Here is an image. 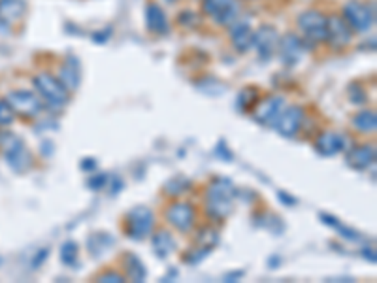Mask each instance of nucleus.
<instances>
[{
  "label": "nucleus",
  "instance_id": "7c9ffc66",
  "mask_svg": "<svg viewBox=\"0 0 377 283\" xmlns=\"http://www.w3.org/2000/svg\"><path fill=\"white\" fill-rule=\"evenodd\" d=\"M15 119V112L6 99H0V127H10Z\"/></svg>",
  "mask_w": 377,
  "mask_h": 283
},
{
  "label": "nucleus",
  "instance_id": "20e7f679",
  "mask_svg": "<svg viewBox=\"0 0 377 283\" xmlns=\"http://www.w3.org/2000/svg\"><path fill=\"white\" fill-rule=\"evenodd\" d=\"M155 215L147 206H134L125 215V232L130 240H143L151 234Z\"/></svg>",
  "mask_w": 377,
  "mask_h": 283
},
{
  "label": "nucleus",
  "instance_id": "393cba45",
  "mask_svg": "<svg viewBox=\"0 0 377 283\" xmlns=\"http://www.w3.org/2000/svg\"><path fill=\"white\" fill-rule=\"evenodd\" d=\"M353 125L361 132H376L377 129V115L376 112L364 110L361 114H356L353 117Z\"/></svg>",
  "mask_w": 377,
  "mask_h": 283
},
{
  "label": "nucleus",
  "instance_id": "f03ea898",
  "mask_svg": "<svg viewBox=\"0 0 377 283\" xmlns=\"http://www.w3.org/2000/svg\"><path fill=\"white\" fill-rule=\"evenodd\" d=\"M0 146H2L4 159H6L10 169L17 172V174L29 172L30 167H32V153H30L29 147L21 138L15 136L12 132H2L0 134Z\"/></svg>",
  "mask_w": 377,
  "mask_h": 283
},
{
  "label": "nucleus",
  "instance_id": "f8f14e48",
  "mask_svg": "<svg viewBox=\"0 0 377 283\" xmlns=\"http://www.w3.org/2000/svg\"><path fill=\"white\" fill-rule=\"evenodd\" d=\"M166 221L172 225L173 229L180 232H188L195 227L196 221V210L193 204L187 202H178L166 210Z\"/></svg>",
  "mask_w": 377,
  "mask_h": 283
},
{
  "label": "nucleus",
  "instance_id": "a19ab883",
  "mask_svg": "<svg viewBox=\"0 0 377 283\" xmlns=\"http://www.w3.org/2000/svg\"><path fill=\"white\" fill-rule=\"evenodd\" d=\"M110 34H112V29H106L104 32H100V34H95V36H93V38H95V42H97V44H104L106 40L110 38Z\"/></svg>",
  "mask_w": 377,
  "mask_h": 283
},
{
  "label": "nucleus",
  "instance_id": "a878e982",
  "mask_svg": "<svg viewBox=\"0 0 377 283\" xmlns=\"http://www.w3.org/2000/svg\"><path fill=\"white\" fill-rule=\"evenodd\" d=\"M59 257L62 264H66V267H75V264H77V257H80V245L75 244L74 240H66L64 244L60 245Z\"/></svg>",
  "mask_w": 377,
  "mask_h": 283
},
{
  "label": "nucleus",
  "instance_id": "ea45409f",
  "mask_svg": "<svg viewBox=\"0 0 377 283\" xmlns=\"http://www.w3.org/2000/svg\"><path fill=\"white\" fill-rule=\"evenodd\" d=\"M80 167H82V170H85V172H90V170L97 169V161H95V159H90V157H87V159H83Z\"/></svg>",
  "mask_w": 377,
  "mask_h": 283
},
{
  "label": "nucleus",
  "instance_id": "39448f33",
  "mask_svg": "<svg viewBox=\"0 0 377 283\" xmlns=\"http://www.w3.org/2000/svg\"><path fill=\"white\" fill-rule=\"evenodd\" d=\"M343 21L349 25V29L354 32L369 31L376 23V12L374 6H368L358 0H351L343 6Z\"/></svg>",
  "mask_w": 377,
  "mask_h": 283
},
{
  "label": "nucleus",
  "instance_id": "e433bc0d",
  "mask_svg": "<svg viewBox=\"0 0 377 283\" xmlns=\"http://www.w3.org/2000/svg\"><path fill=\"white\" fill-rule=\"evenodd\" d=\"M278 200L283 204V206H289V208L296 206V202H298V200L294 199V197H291L287 191H278Z\"/></svg>",
  "mask_w": 377,
  "mask_h": 283
},
{
  "label": "nucleus",
  "instance_id": "4c0bfd02",
  "mask_svg": "<svg viewBox=\"0 0 377 283\" xmlns=\"http://www.w3.org/2000/svg\"><path fill=\"white\" fill-rule=\"evenodd\" d=\"M49 257V249L47 247H44V249H40V251L36 253V257H34V260H32V268H40L42 264L45 262V259Z\"/></svg>",
  "mask_w": 377,
  "mask_h": 283
},
{
  "label": "nucleus",
  "instance_id": "58836bf2",
  "mask_svg": "<svg viewBox=\"0 0 377 283\" xmlns=\"http://www.w3.org/2000/svg\"><path fill=\"white\" fill-rule=\"evenodd\" d=\"M110 185H112V195H119L123 191V187H125V182L119 176H113L110 180Z\"/></svg>",
  "mask_w": 377,
  "mask_h": 283
},
{
  "label": "nucleus",
  "instance_id": "9d476101",
  "mask_svg": "<svg viewBox=\"0 0 377 283\" xmlns=\"http://www.w3.org/2000/svg\"><path fill=\"white\" fill-rule=\"evenodd\" d=\"M304 119H306V110L298 106V104H294V106L283 108V112L279 114L278 121H276L273 127H276V130L281 136L293 138L300 132Z\"/></svg>",
  "mask_w": 377,
  "mask_h": 283
},
{
  "label": "nucleus",
  "instance_id": "5701e85b",
  "mask_svg": "<svg viewBox=\"0 0 377 283\" xmlns=\"http://www.w3.org/2000/svg\"><path fill=\"white\" fill-rule=\"evenodd\" d=\"M319 217H321V221H323L324 225L332 227V229L338 232L339 236L345 238V240H349V242H361L362 240V236L356 232V230L351 229V227H345L343 223L339 221L338 217H334V215L330 214H319Z\"/></svg>",
  "mask_w": 377,
  "mask_h": 283
},
{
  "label": "nucleus",
  "instance_id": "c03bdc74",
  "mask_svg": "<svg viewBox=\"0 0 377 283\" xmlns=\"http://www.w3.org/2000/svg\"><path fill=\"white\" fill-rule=\"evenodd\" d=\"M268 262H270V268H276V264H278V262H281V259H279L278 255H276V257H270V260H268Z\"/></svg>",
  "mask_w": 377,
  "mask_h": 283
},
{
  "label": "nucleus",
  "instance_id": "6e6552de",
  "mask_svg": "<svg viewBox=\"0 0 377 283\" xmlns=\"http://www.w3.org/2000/svg\"><path fill=\"white\" fill-rule=\"evenodd\" d=\"M202 8L217 25L230 27L238 19V2L236 0H202Z\"/></svg>",
  "mask_w": 377,
  "mask_h": 283
},
{
  "label": "nucleus",
  "instance_id": "bb28decb",
  "mask_svg": "<svg viewBox=\"0 0 377 283\" xmlns=\"http://www.w3.org/2000/svg\"><path fill=\"white\" fill-rule=\"evenodd\" d=\"M256 100H258V91L255 87H245V89H241L238 99H236V110L238 112H247L249 108L255 106Z\"/></svg>",
  "mask_w": 377,
  "mask_h": 283
},
{
  "label": "nucleus",
  "instance_id": "aec40b11",
  "mask_svg": "<svg viewBox=\"0 0 377 283\" xmlns=\"http://www.w3.org/2000/svg\"><path fill=\"white\" fill-rule=\"evenodd\" d=\"M230 40L232 46L240 51L245 53L249 47H253V29L247 23H232L230 25Z\"/></svg>",
  "mask_w": 377,
  "mask_h": 283
},
{
  "label": "nucleus",
  "instance_id": "4468645a",
  "mask_svg": "<svg viewBox=\"0 0 377 283\" xmlns=\"http://www.w3.org/2000/svg\"><path fill=\"white\" fill-rule=\"evenodd\" d=\"M353 31L343 21V17L330 16L326 19V42H330L336 49H341L351 44Z\"/></svg>",
  "mask_w": 377,
  "mask_h": 283
},
{
  "label": "nucleus",
  "instance_id": "0eeeda50",
  "mask_svg": "<svg viewBox=\"0 0 377 283\" xmlns=\"http://www.w3.org/2000/svg\"><path fill=\"white\" fill-rule=\"evenodd\" d=\"M8 104L12 106L15 114L23 115V117H36L42 112V99L36 93L25 91V89H17V91L8 93Z\"/></svg>",
  "mask_w": 377,
  "mask_h": 283
},
{
  "label": "nucleus",
  "instance_id": "2f4dec72",
  "mask_svg": "<svg viewBox=\"0 0 377 283\" xmlns=\"http://www.w3.org/2000/svg\"><path fill=\"white\" fill-rule=\"evenodd\" d=\"M210 251L211 249H208V247H202V245H200L198 249H193V251L185 253V255H183V260H185V262H188V264H200V262H202V260L206 259L208 255H210Z\"/></svg>",
  "mask_w": 377,
  "mask_h": 283
},
{
  "label": "nucleus",
  "instance_id": "a18cd8bd",
  "mask_svg": "<svg viewBox=\"0 0 377 283\" xmlns=\"http://www.w3.org/2000/svg\"><path fill=\"white\" fill-rule=\"evenodd\" d=\"M166 2H175V0H166Z\"/></svg>",
  "mask_w": 377,
  "mask_h": 283
},
{
  "label": "nucleus",
  "instance_id": "b1692460",
  "mask_svg": "<svg viewBox=\"0 0 377 283\" xmlns=\"http://www.w3.org/2000/svg\"><path fill=\"white\" fill-rule=\"evenodd\" d=\"M113 244H115V240H113L110 234L95 232V234H90L89 240H87V249H89L93 257H102Z\"/></svg>",
  "mask_w": 377,
  "mask_h": 283
},
{
  "label": "nucleus",
  "instance_id": "a211bd4d",
  "mask_svg": "<svg viewBox=\"0 0 377 283\" xmlns=\"http://www.w3.org/2000/svg\"><path fill=\"white\" fill-rule=\"evenodd\" d=\"M377 151L372 144H364V146H356L353 149H349L345 161L347 164L354 170H366L376 162Z\"/></svg>",
  "mask_w": 377,
  "mask_h": 283
},
{
  "label": "nucleus",
  "instance_id": "dca6fc26",
  "mask_svg": "<svg viewBox=\"0 0 377 283\" xmlns=\"http://www.w3.org/2000/svg\"><path fill=\"white\" fill-rule=\"evenodd\" d=\"M27 14L25 0H0V27L10 29L21 21Z\"/></svg>",
  "mask_w": 377,
  "mask_h": 283
},
{
  "label": "nucleus",
  "instance_id": "c756f323",
  "mask_svg": "<svg viewBox=\"0 0 377 283\" xmlns=\"http://www.w3.org/2000/svg\"><path fill=\"white\" fill-rule=\"evenodd\" d=\"M188 187H191V182H188L187 177L175 176L165 185V193L166 195H170V197H178V195H181V193L187 191Z\"/></svg>",
  "mask_w": 377,
  "mask_h": 283
},
{
  "label": "nucleus",
  "instance_id": "473e14b6",
  "mask_svg": "<svg viewBox=\"0 0 377 283\" xmlns=\"http://www.w3.org/2000/svg\"><path fill=\"white\" fill-rule=\"evenodd\" d=\"M106 184H108V176H106L104 172L93 174V176L87 180V187H89L90 191H100Z\"/></svg>",
  "mask_w": 377,
  "mask_h": 283
},
{
  "label": "nucleus",
  "instance_id": "4be33fe9",
  "mask_svg": "<svg viewBox=\"0 0 377 283\" xmlns=\"http://www.w3.org/2000/svg\"><path fill=\"white\" fill-rule=\"evenodd\" d=\"M125 268H127V275L130 282H145L147 280V268L143 264V260L134 255V253H128L125 255Z\"/></svg>",
  "mask_w": 377,
  "mask_h": 283
},
{
  "label": "nucleus",
  "instance_id": "1a4fd4ad",
  "mask_svg": "<svg viewBox=\"0 0 377 283\" xmlns=\"http://www.w3.org/2000/svg\"><path fill=\"white\" fill-rule=\"evenodd\" d=\"M283 108H285V99L278 97V95H271V97H266V99L256 102L253 108V117L256 123H260L264 127H273L279 114L283 112Z\"/></svg>",
  "mask_w": 377,
  "mask_h": 283
},
{
  "label": "nucleus",
  "instance_id": "7ed1b4c3",
  "mask_svg": "<svg viewBox=\"0 0 377 283\" xmlns=\"http://www.w3.org/2000/svg\"><path fill=\"white\" fill-rule=\"evenodd\" d=\"M32 84L36 87L40 99H44L45 104L49 108H53V110H62V108L68 104V100H70V91H68L64 85L60 84V79L53 77L51 74L42 72V74L34 76Z\"/></svg>",
  "mask_w": 377,
  "mask_h": 283
},
{
  "label": "nucleus",
  "instance_id": "9b49d317",
  "mask_svg": "<svg viewBox=\"0 0 377 283\" xmlns=\"http://www.w3.org/2000/svg\"><path fill=\"white\" fill-rule=\"evenodd\" d=\"M279 32L271 25H263L258 31L253 32V46L258 51V59L263 62L271 61V57L278 53Z\"/></svg>",
  "mask_w": 377,
  "mask_h": 283
},
{
  "label": "nucleus",
  "instance_id": "79ce46f5",
  "mask_svg": "<svg viewBox=\"0 0 377 283\" xmlns=\"http://www.w3.org/2000/svg\"><path fill=\"white\" fill-rule=\"evenodd\" d=\"M243 270H238V272H228V274H225V282H236V280H240V278H243Z\"/></svg>",
  "mask_w": 377,
  "mask_h": 283
},
{
  "label": "nucleus",
  "instance_id": "ddd939ff",
  "mask_svg": "<svg viewBox=\"0 0 377 283\" xmlns=\"http://www.w3.org/2000/svg\"><path fill=\"white\" fill-rule=\"evenodd\" d=\"M278 53L285 66H294L300 62L302 55H304V42L293 32H287L283 38H279Z\"/></svg>",
  "mask_w": 377,
  "mask_h": 283
},
{
  "label": "nucleus",
  "instance_id": "412c9836",
  "mask_svg": "<svg viewBox=\"0 0 377 283\" xmlns=\"http://www.w3.org/2000/svg\"><path fill=\"white\" fill-rule=\"evenodd\" d=\"M151 245H153V251H155V255H157L158 259L170 257L173 249H175V242H173L172 234L166 232V230H158V232H155L153 238H151Z\"/></svg>",
  "mask_w": 377,
  "mask_h": 283
},
{
  "label": "nucleus",
  "instance_id": "f704fd0d",
  "mask_svg": "<svg viewBox=\"0 0 377 283\" xmlns=\"http://www.w3.org/2000/svg\"><path fill=\"white\" fill-rule=\"evenodd\" d=\"M349 97L353 104H364L366 102V91L358 84H353L349 87Z\"/></svg>",
  "mask_w": 377,
  "mask_h": 283
},
{
  "label": "nucleus",
  "instance_id": "f257e3e1",
  "mask_svg": "<svg viewBox=\"0 0 377 283\" xmlns=\"http://www.w3.org/2000/svg\"><path fill=\"white\" fill-rule=\"evenodd\" d=\"M234 184L228 177H215L206 191V212L211 219L223 221L232 214V199H234Z\"/></svg>",
  "mask_w": 377,
  "mask_h": 283
},
{
  "label": "nucleus",
  "instance_id": "2eb2a0df",
  "mask_svg": "<svg viewBox=\"0 0 377 283\" xmlns=\"http://www.w3.org/2000/svg\"><path fill=\"white\" fill-rule=\"evenodd\" d=\"M315 149L321 157H334L347 149L345 134L339 132H321L315 140Z\"/></svg>",
  "mask_w": 377,
  "mask_h": 283
},
{
  "label": "nucleus",
  "instance_id": "72a5a7b5",
  "mask_svg": "<svg viewBox=\"0 0 377 283\" xmlns=\"http://www.w3.org/2000/svg\"><path fill=\"white\" fill-rule=\"evenodd\" d=\"M215 155H217L221 161L225 162H230L234 159V153L230 151V147L226 146L225 140H219L217 142V146H215Z\"/></svg>",
  "mask_w": 377,
  "mask_h": 283
},
{
  "label": "nucleus",
  "instance_id": "c9c22d12",
  "mask_svg": "<svg viewBox=\"0 0 377 283\" xmlns=\"http://www.w3.org/2000/svg\"><path fill=\"white\" fill-rule=\"evenodd\" d=\"M97 282H100V283H123V282H125V275L119 274V272H113V270H108V272H104V274L98 275Z\"/></svg>",
  "mask_w": 377,
  "mask_h": 283
},
{
  "label": "nucleus",
  "instance_id": "f3484780",
  "mask_svg": "<svg viewBox=\"0 0 377 283\" xmlns=\"http://www.w3.org/2000/svg\"><path fill=\"white\" fill-rule=\"evenodd\" d=\"M60 84L66 87L68 91H75L82 85V62L75 55H68L59 72Z\"/></svg>",
  "mask_w": 377,
  "mask_h": 283
},
{
  "label": "nucleus",
  "instance_id": "6ab92c4d",
  "mask_svg": "<svg viewBox=\"0 0 377 283\" xmlns=\"http://www.w3.org/2000/svg\"><path fill=\"white\" fill-rule=\"evenodd\" d=\"M145 25H147V31L157 34V36H165L170 32V23H168L165 10L155 2L147 4V8H145Z\"/></svg>",
  "mask_w": 377,
  "mask_h": 283
},
{
  "label": "nucleus",
  "instance_id": "423d86ee",
  "mask_svg": "<svg viewBox=\"0 0 377 283\" xmlns=\"http://www.w3.org/2000/svg\"><path fill=\"white\" fill-rule=\"evenodd\" d=\"M326 19L328 17L317 12V10H308L298 16V29L304 34V38L319 44V42H326Z\"/></svg>",
  "mask_w": 377,
  "mask_h": 283
},
{
  "label": "nucleus",
  "instance_id": "cd10ccee",
  "mask_svg": "<svg viewBox=\"0 0 377 283\" xmlns=\"http://www.w3.org/2000/svg\"><path fill=\"white\" fill-rule=\"evenodd\" d=\"M196 244L213 249L219 244V232L213 227H204L198 230V236H196Z\"/></svg>",
  "mask_w": 377,
  "mask_h": 283
},
{
  "label": "nucleus",
  "instance_id": "c85d7f7f",
  "mask_svg": "<svg viewBox=\"0 0 377 283\" xmlns=\"http://www.w3.org/2000/svg\"><path fill=\"white\" fill-rule=\"evenodd\" d=\"M196 87H198L204 95H210V97H219V95H223V93L226 91L225 84H221L215 77H206L202 82H198Z\"/></svg>",
  "mask_w": 377,
  "mask_h": 283
},
{
  "label": "nucleus",
  "instance_id": "37998d69",
  "mask_svg": "<svg viewBox=\"0 0 377 283\" xmlns=\"http://www.w3.org/2000/svg\"><path fill=\"white\" fill-rule=\"evenodd\" d=\"M362 255H364V259L372 260V262H376V251L374 249H362Z\"/></svg>",
  "mask_w": 377,
  "mask_h": 283
}]
</instances>
